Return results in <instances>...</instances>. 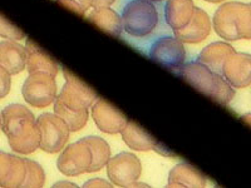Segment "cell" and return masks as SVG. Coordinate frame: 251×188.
<instances>
[{
  "mask_svg": "<svg viewBox=\"0 0 251 188\" xmlns=\"http://www.w3.org/2000/svg\"><path fill=\"white\" fill-rule=\"evenodd\" d=\"M0 128H1V117H0Z\"/></svg>",
  "mask_w": 251,
  "mask_h": 188,
  "instance_id": "32",
  "label": "cell"
},
{
  "mask_svg": "<svg viewBox=\"0 0 251 188\" xmlns=\"http://www.w3.org/2000/svg\"><path fill=\"white\" fill-rule=\"evenodd\" d=\"M207 3H212V4H219V3H223L225 0H205Z\"/></svg>",
  "mask_w": 251,
  "mask_h": 188,
  "instance_id": "30",
  "label": "cell"
},
{
  "mask_svg": "<svg viewBox=\"0 0 251 188\" xmlns=\"http://www.w3.org/2000/svg\"><path fill=\"white\" fill-rule=\"evenodd\" d=\"M142 172V165L138 157L129 152H122L111 157L107 163V173L112 185L120 187H131L138 181Z\"/></svg>",
  "mask_w": 251,
  "mask_h": 188,
  "instance_id": "7",
  "label": "cell"
},
{
  "mask_svg": "<svg viewBox=\"0 0 251 188\" xmlns=\"http://www.w3.org/2000/svg\"><path fill=\"white\" fill-rule=\"evenodd\" d=\"M234 47L230 46L225 42H214V43L208 44L206 48H203L200 51V54L197 55L199 62L203 63L205 66L211 69L215 73L221 74V68H223L224 62L226 58L230 57L232 53H235Z\"/></svg>",
  "mask_w": 251,
  "mask_h": 188,
  "instance_id": "20",
  "label": "cell"
},
{
  "mask_svg": "<svg viewBox=\"0 0 251 188\" xmlns=\"http://www.w3.org/2000/svg\"><path fill=\"white\" fill-rule=\"evenodd\" d=\"M192 0H167L165 5V20L172 30H177L190 23L194 13Z\"/></svg>",
  "mask_w": 251,
  "mask_h": 188,
  "instance_id": "19",
  "label": "cell"
},
{
  "mask_svg": "<svg viewBox=\"0 0 251 188\" xmlns=\"http://www.w3.org/2000/svg\"><path fill=\"white\" fill-rule=\"evenodd\" d=\"M60 186H67V187H77V185H75V183L64 182V181H60V182H57L54 185V187H60Z\"/></svg>",
  "mask_w": 251,
  "mask_h": 188,
  "instance_id": "29",
  "label": "cell"
},
{
  "mask_svg": "<svg viewBox=\"0 0 251 188\" xmlns=\"http://www.w3.org/2000/svg\"><path fill=\"white\" fill-rule=\"evenodd\" d=\"M207 185L205 174L188 163L175 165L169 174V187H205Z\"/></svg>",
  "mask_w": 251,
  "mask_h": 188,
  "instance_id": "17",
  "label": "cell"
},
{
  "mask_svg": "<svg viewBox=\"0 0 251 188\" xmlns=\"http://www.w3.org/2000/svg\"><path fill=\"white\" fill-rule=\"evenodd\" d=\"M10 86H12L10 73L0 66V99L8 95L10 92Z\"/></svg>",
  "mask_w": 251,
  "mask_h": 188,
  "instance_id": "26",
  "label": "cell"
},
{
  "mask_svg": "<svg viewBox=\"0 0 251 188\" xmlns=\"http://www.w3.org/2000/svg\"><path fill=\"white\" fill-rule=\"evenodd\" d=\"M121 134H122L123 142L134 151H160V147H158L160 144L156 138L151 136L149 132L141 128L137 123L128 120Z\"/></svg>",
  "mask_w": 251,
  "mask_h": 188,
  "instance_id": "16",
  "label": "cell"
},
{
  "mask_svg": "<svg viewBox=\"0 0 251 188\" xmlns=\"http://www.w3.org/2000/svg\"><path fill=\"white\" fill-rule=\"evenodd\" d=\"M25 173L24 158L0 151V187H20Z\"/></svg>",
  "mask_w": 251,
  "mask_h": 188,
  "instance_id": "14",
  "label": "cell"
},
{
  "mask_svg": "<svg viewBox=\"0 0 251 188\" xmlns=\"http://www.w3.org/2000/svg\"><path fill=\"white\" fill-rule=\"evenodd\" d=\"M149 57L160 66L175 70L186 62V49L180 39L165 35L157 38L151 44Z\"/></svg>",
  "mask_w": 251,
  "mask_h": 188,
  "instance_id": "8",
  "label": "cell"
},
{
  "mask_svg": "<svg viewBox=\"0 0 251 188\" xmlns=\"http://www.w3.org/2000/svg\"><path fill=\"white\" fill-rule=\"evenodd\" d=\"M92 117L98 128L108 134L121 133L128 123L126 114L104 99H98L92 104Z\"/></svg>",
  "mask_w": 251,
  "mask_h": 188,
  "instance_id": "11",
  "label": "cell"
},
{
  "mask_svg": "<svg viewBox=\"0 0 251 188\" xmlns=\"http://www.w3.org/2000/svg\"><path fill=\"white\" fill-rule=\"evenodd\" d=\"M58 3L79 15H86L88 9L92 6V0H58Z\"/></svg>",
  "mask_w": 251,
  "mask_h": 188,
  "instance_id": "25",
  "label": "cell"
},
{
  "mask_svg": "<svg viewBox=\"0 0 251 188\" xmlns=\"http://www.w3.org/2000/svg\"><path fill=\"white\" fill-rule=\"evenodd\" d=\"M214 28L220 37L228 42L250 39V4L231 1L219 6L214 15Z\"/></svg>",
  "mask_w": 251,
  "mask_h": 188,
  "instance_id": "3",
  "label": "cell"
},
{
  "mask_svg": "<svg viewBox=\"0 0 251 188\" xmlns=\"http://www.w3.org/2000/svg\"><path fill=\"white\" fill-rule=\"evenodd\" d=\"M0 37L10 40H20L25 37V34L3 14H0Z\"/></svg>",
  "mask_w": 251,
  "mask_h": 188,
  "instance_id": "24",
  "label": "cell"
},
{
  "mask_svg": "<svg viewBox=\"0 0 251 188\" xmlns=\"http://www.w3.org/2000/svg\"><path fill=\"white\" fill-rule=\"evenodd\" d=\"M0 66L5 68L10 75L19 74L26 67L25 47L17 43V40L0 42Z\"/></svg>",
  "mask_w": 251,
  "mask_h": 188,
  "instance_id": "15",
  "label": "cell"
},
{
  "mask_svg": "<svg viewBox=\"0 0 251 188\" xmlns=\"http://www.w3.org/2000/svg\"><path fill=\"white\" fill-rule=\"evenodd\" d=\"M221 75L234 88H246L251 83V59L245 53H232L226 58L221 68Z\"/></svg>",
  "mask_w": 251,
  "mask_h": 188,
  "instance_id": "12",
  "label": "cell"
},
{
  "mask_svg": "<svg viewBox=\"0 0 251 188\" xmlns=\"http://www.w3.org/2000/svg\"><path fill=\"white\" fill-rule=\"evenodd\" d=\"M116 0H92V6L94 9H100V8H108Z\"/></svg>",
  "mask_w": 251,
  "mask_h": 188,
  "instance_id": "28",
  "label": "cell"
},
{
  "mask_svg": "<svg viewBox=\"0 0 251 188\" xmlns=\"http://www.w3.org/2000/svg\"><path fill=\"white\" fill-rule=\"evenodd\" d=\"M122 28L134 38L149 37L158 28L160 13L147 0H126L122 5Z\"/></svg>",
  "mask_w": 251,
  "mask_h": 188,
  "instance_id": "4",
  "label": "cell"
},
{
  "mask_svg": "<svg viewBox=\"0 0 251 188\" xmlns=\"http://www.w3.org/2000/svg\"><path fill=\"white\" fill-rule=\"evenodd\" d=\"M22 94L26 103L37 108L50 106L57 98V82L55 77L43 71L29 74L22 88Z\"/></svg>",
  "mask_w": 251,
  "mask_h": 188,
  "instance_id": "6",
  "label": "cell"
},
{
  "mask_svg": "<svg viewBox=\"0 0 251 188\" xmlns=\"http://www.w3.org/2000/svg\"><path fill=\"white\" fill-rule=\"evenodd\" d=\"M84 187H112V182H107L106 180L96 178V180H89L88 182L84 183Z\"/></svg>",
  "mask_w": 251,
  "mask_h": 188,
  "instance_id": "27",
  "label": "cell"
},
{
  "mask_svg": "<svg viewBox=\"0 0 251 188\" xmlns=\"http://www.w3.org/2000/svg\"><path fill=\"white\" fill-rule=\"evenodd\" d=\"M80 141L86 143L91 149L92 163L89 165L88 173H94L103 169V167H106L111 158V148L106 140L97 136H89V137L82 138Z\"/></svg>",
  "mask_w": 251,
  "mask_h": 188,
  "instance_id": "22",
  "label": "cell"
},
{
  "mask_svg": "<svg viewBox=\"0 0 251 188\" xmlns=\"http://www.w3.org/2000/svg\"><path fill=\"white\" fill-rule=\"evenodd\" d=\"M174 71L177 75H180L185 82H187L190 86L210 98L212 97V94L216 89L217 82L221 77V74L212 71L207 66L199 60L183 63L182 66L175 69Z\"/></svg>",
  "mask_w": 251,
  "mask_h": 188,
  "instance_id": "9",
  "label": "cell"
},
{
  "mask_svg": "<svg viewBox=\"0 0 251 188\" xmlns=\"http://www.w3.org/2000/svg\"><path fill=\"white\" fill-rule=\"evenodd\" d=\"M40 131V147L47 153H57L66 147L69 140L68 125L57 114L43 113L37 119Z\"/></svg>",
  "mask_w": 251,
  "mask_h": 188,
  "instance_id": "5",
  "label": "cell"
},
{
  "mask_svg": "<svg viewBox=\"0 0 251 188\" xmlns=\"http://www.w3.org/2000/svg\"><path fill=\"white\" fill-rule=\"evenodd\" d=\"M92 163L91 149L86 143L78 141L72 143L58 158V169L63 174L69 177L79 176L83 173H88L89 165Z\"/></svg>",
  "mask_w": 251,
  "mask_h": 188,
  "instance_id": "10",
  "label": "cell"
},
{
  "mask_svg": "<svg viewBox=\"0 0 251 188\" xmlns=\"http://www.w3.org/2000/svg\"><path fill=\"white\" fill-rule=\"evenodd\" d=\"M1 128L17 153L30 154L40 147V131L34 114L23 104H9L1 112Z\"/></svg>",
  "mask_w": 251,
  "mask_h": 188,
  "instance_id": "2",
  "label": "cell"
},
{
  "mask_svg": "<svg viewBox=\"0 0 251 188\" xmlns=\"http://www.w3.org/2000/svg\"><path fill=\"white\" fill-rule=\"evenodd\" d=\"M211 31V20L207 13L195 6L190 23L181 29L174 30V37L180 39L182 43L195 44L201 43L210 35Z\"/></svg>",
  "mask_w": 251,
  "mask_h": 188,
  "instance_id": "13",
  "label": "cell"
},
{
  "mask_svg": "<svg viewBox=\"0 0 251 188\" xmlns=\"http://www.w3.org/2000/svg\"><path fill=\"white\" fill-rule=\"evenodd\" d=\"M88 20L96 24L98 28L104 30L113 37H120L122 34V19L121 15L116 10L108 8L94 9L93 12L88 14Z\"/></svg>",
  "mask_w": 251,
  "mask_h": 188,
  "instance_id": "21",
  "label": "cell"
},
{
  "mask_svg": "<svg viewBox=\"0 0 251 188\" xmlns=\"http://www.w3.org/2000/svg\"><path fill=\"white\" fill-rule=\"evenodd\" d=\"M24 162H25L26 173L20 187H42L46 182V173L43 168L40 167L39 163L29 158H24Z\"/></svg>",
  "mask_w": 251,
  "mask_h": 188,
  "instance_id": "23",
  "label": "cell"
},
{
  "mask_svg": "<svg viewBox=\"0 0 251 188\" xmlns=\"http://www.w3.org/2000/svg\"><path fill=\"white\" fill-rule=\"evenodd\" d=\"M66 84L54 103V112L67 123L71 132L84 128L88 122V108L97 100V93L73 73L64 69Z\"/></svg>",
  "mask_w": 251,
  "mask_h": 188,
  "instance_id": "1",
  "label": "cell"
},
{
  "mask_svg": "<svg viewBox=\"0 0 251 188\" xmlns=\"http://www.w3.org/2000/svg\"><path fill=\"white\" fill-rule=\"evenodd\" d=\"M26 50V69L29 74L35 71H43L51 77H57L58 74V64L54 59H51L43 49H40L31 40H28L25 47Z\"/></svg>",
  "mask_w": 251,
  "mask_h": 188,
  "instance_id": "18",
  "label": "cell"
},
{
  "mask_svg": "<svg viewBox=\"0 0 251 188\" xmlns=\"http://www.w3.org/2000/svg\"><path fill=\"white\" fill-rule=\"evenodd\" d=\"M147 1H151V3H162L165 0H147Z\"/></svg>",
  "mask_w": 251,
  "mask_h": 188,
  "instance_id": "31",
  "label": "cell"
}]
</instances>
